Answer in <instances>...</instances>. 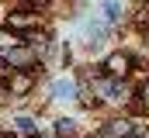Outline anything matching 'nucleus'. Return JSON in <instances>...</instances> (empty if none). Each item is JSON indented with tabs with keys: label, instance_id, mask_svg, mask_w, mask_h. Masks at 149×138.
I'll return each mask as SVG.
<instances>
[{
	"label": "nucleus",
	"instance_id": "nucleus-9",
	"mask_svg": "<svg viewBox=\"0 0 149 138\" xmlns=\"http://www.w3.org/2000/svg\"><path fill=\"white\" fill-rule=\"evenodd\" d=\"M56 135H59V138L73 135V121H70V117H63V121H56Z\"/></svg>",
	"mask_w": 149,
	"mask_h": 138
},
{
	"label": "nucleus",
	"instance_id": "nucleus-11",
	"mask_svg": "<svg viewBox=\"0 0 149 138\" xmlns=\"http://www.w3.org/2000/svg\"><path fill=\"white\" fill-rule=\"evenodd\" d=\"M97 138H121V135H114L111 128H108V131H101V135H97Z\"/></svg>",
	"mask_w": 149,
	"mask_h": 138
},
{
	"label": "nucleus",
	"instance_id": "nucleus-5",
	"mask_svg": "<svg viewBox=\"0 0 149 138\" xmlns=\"http://www.w3.org/2000/svg\"><path fill=\"white\" fill-rule=\"evenodd\" d=\"M52 90H56V97H59V100H66V97H73V93H76V86L70 83V79H56V86H52Z\"/></svg>",
	"mask_w": 149,
	"mask_h": 138
},
{
	"label": "nucleus",
	"instance_id": "nucleus-8",
	"mask_svg": "<svg viewBox=\"0 0 149 138\" xmlns=\"http://www.w3.org/2000/svg\"><path fill=\"white\" fill-rule=\"evenodd\" d=\"M10 90H14V93H28V90H31V79H28V76H14Z\"/></svg>",
	"mask_w": 149,
	"mask_h": 138
},
{
	"label": "nucleus",
	"instance_id": "nucleus-13",
	"mask_svg": "<svg viewBox=\"0 0 149 138\" xmlns=\"http://www.w3.org/2000/svg\"><path fill=\"white\" fill-rule=\"evenodd\" d=\"M146 48H149V31H146Z\"/></svg>",
	"mask_w": 149,
	"mask_h": 138
},
{
	"label": "nucleus",
	"instance_id": "nucleus-7",
	"mask_svg": "<svg viewBox=\"0 0 149 138\" xmlns=\"http://www.w3.org/2000/svg\"><path fill=\"white\" fill-rule=\"evenodd\" d=\"M104 17H108V21H121V3L108 0V3H104Z\"/></svg>",
	"mask_w": 149,
	"mask_h": 138
},
{
	"label": "nucleus",
	"instance_id": "nucleus-3",
	"mask_svg": "<svg viewBox=\"0 0 149 138\" xmlns=\"http://www.w3.org/2000/svg\"><path fill=\"white\" fill-rule=\"evenodd\" d=\"M17 45H24V38L14 31H0V52H10V48H17Z\"/></svg>",
	"mask_w": 149,
	"mask_h": 138
},
{
	"label": "nucleus",
	"instance_id": "nucleus-1",
	"mask_svg": "<svg viewBox=\"0 0 149 138\" xmlns=\"http://www.w3.org/2000/svg\"><path fill=\"white\" fill-rule=\"evenodd\" d=\"M3 59H7V66L24 69V66H31V62H35V48H28V45H17V48L3 52Z\"/></svg>",
	"mask_w": 149,
	"mask_h": 138
},
{
	"label": "nucleus",
	"instance_id": "nucleus-6",
	"mask_svg": "<svg viewBox=\"0 0 149 138\" xmlns=\"http://www.w3.org/2000/svg\"><path fill=\"white\" fill-rule=\"evenodd\" d=\"M31 21H35L31 14H10V17H7V24H10V28H21V31H24Z\"/></svg>",
	"mask_w": 149,
	"mask_h": 138
},
{
	"label": "nucleus",
	"instance_id": "nucleus-2",
	"mask_svg": "<svg viewBox=\"0 0 149 138\" xmlns=\"http://www.w3.org/2000/svg\"><path fill=\"white\" fill-rule=\"evenodd\" d=\"M128 66H132V59H128L125 52H114V55H108V62H104V72H111V76H125Z\"/></svg>",
	"mask_w": 149,
	"mask_h": 138
},
{
	"label": "nucleus",
	"instance_id": "nucleus-10",
	"mask_svg": "<svg viewBox=\"0 0 149 138\" xmlns=\"http://www.w3.org/2000/svg\"><path fill=\"white\" fill-rule=\"evenodd\" d=\"M139 97H142V107H149V86H142V93H139Z\"/></svg>",
	"mask_w": 149,
	"mask_h": 138
},
{
	"label": "nucleus",
	"instance_id": "nucleus-12",
	"mask_svg": "<svg viewBox=\"0 0 149 138\" xmlns=\"http://www.w3.org/2000/svg\"><path fill=\"white\" fill-rule=\"evenodd\" d=\"M31 7H45V3H52V0H28Z\"/></svg>",
	"mask_w": 149,
	"mask_h": 138
},
{
	"label": "nucleus",
	"instance_id": "nucleus-4",
	"mask_svg": "<svg viewBox=\"0 0 149 138\" xmlns=\"http://www.w3.org/2000/svg\"><path fill=\"white\" fill-rule=\"evenodd\" d=\"M14 128H17V135H35V121H31L28 114H21V117H14Z\"/></svg>",
	"mask_w": 149,
	"mask_h": 138
}]
</instances>
